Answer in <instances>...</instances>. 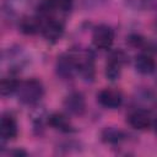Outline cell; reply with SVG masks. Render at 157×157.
Instances as JSON below:
<instances>
[{"mask_svg": "<svg viewBox=\"0 0 157 157\" xmlns=\"http://www.w3.org/2000/svg\"><path fill=\"white\" fill-rule=\"evenodd\" d=\"M44 94L43 83L37 78H29L20 83L17 90L18 99L25 104H36Z\"/></svg>", "mask_w": 157, "mask_h": 157, "instance_id": "6da1fadb", "label": "cell"}, {"mask_svg": "<svg viewBox=\"0 0 157 157\" xmlns=\"http://www.w3.org/2000/svg\"><path fill=\"white\" fill-rule=\"evenodd\" d=\"M27 55L20 47H12L4 52L2 54V65L6 66L10 71H20L27 64Z\"/></svg>", "mask_w": 157, "mask_h": 157, "instance_id": "7a4b0ae2", "label": "cell"}, {"mask_svg": "<svg viewBox=\"0 0 157 157\" xmlns=\"http://www.w3.org/2000/svg\"><path fill=\"white\" fill-rule=\"evenodd\" d=\"M77 65V72L85 81H93L94 78V58L91 52H83L74 55Z\"/></svg>", "mask_w": 157, "mask_h": 157, "instance_id": "3957f363", "label": "cell"}, {"mask_svg": "<svg viewBox=\"0 0 157 157\" xmlns=\"http://www.w3.org/2000/svg\"><path fill=\"white\" fill-rule=\"evenodd\" d=\"M92 42L98 49H109L114 42V31L108 25H99L94 28Z\"/></svg>", "mask_w": 157, "mask_h": 157, "instance_id": "277c9868", "label": "cell"}, {"mask_svg": "<svg viewBox=\"0 0 157 157\" xmlns=\"http://www.w3.org/2000/svg\"><path fill=\"white\" fill-rule=\"evenodd\" d=\"M56 74L63 80H70L74 77L75 72H77V65L75 56L71 54H61L58 56L56 64H55Z\"/></svg>", "mask_w": 157, "mask_h": 157, "instance_id": "5b68a950", "label": "cell"}, {"mask_svg": "<svg viewBox=\"0 0 157 157\" xmlns=\"http://www.w3.org/2000/svg\"><path fill=\"white\" fill-rule=\"evenodd\" d=\"M126 61V55L121 50H117L112 53L109 56L107 64H105V76L110 81H115L120 77L121 74V67L124 63Z\"/></svg>", "mask_w": 157, "mask_h": 157, "instance_id": "8992f818", "label": "cell"}, {"mask_svg": "<svg viewBox=\"0 0 157 157\" xmlns=\"http://www.w3.org/2000/svg\"><path fill=\"white\" fill-rule=\"evenodd\" d=\"M98 103L108 109H117L123 103V94L118 90L103 88L97 93Z\"/></svg>", "mask_w": 157, "mask_h": 157, "instance_id": "52a82bcc", "label": "cell"}, {"mask_svg": "<svg viewBox=\"0 0 157 157\" xmlns=\"http://www.w3.org/2000/svg\"><path fill=\"white\" fill-rule=\"evenodd\" d=\"M64 108L72 115H81L86 110V101L81 92H71L64 99Z\"/></svg>", "mask_w": 157, "mask_h": 157, "instance_id": "ba28073f", "label": "cell"}, {"mask_svg": "<svg viewBox=\"0 0 157 157\" xmlns=\"http://www.w3.org/2000/svg\"><path fill=\"white\" fill-rule=\"evenodd\" d=\"M42 33L48 42L55 43L64 34V25L55 18H47L42 25Z\"/></svg>", "mask_w": 157, "mask_h": 157, "instance_id": "9c48e42d", "label": "cell"}, {"mask_svg": "<svg viewBox=\"0 0 157 157\" xmlns=\"http://www.w3.org/2000/svg\"><path fill=\"white\" fill-rule=\"evenodd\" d=\"M128 123L136 130H146L151 126L152 120L150 114L144 109H135L128 115Z\"/></svg>", "mask_w": 157, "mask_h": 157, "instance_id": "30bf717a", "label": "cell"}, {"mask_svg": "<svg viewBox=\"0 0 157 157\" xmlns=\"http://www.w3.org/2000/svg\"><path fill=\"white\" fill-rule=\"evenodd\" d=\"M18 128L15 118L10 114H4L0 123V135L2 141H10L13 140L17 136Z\"/></svg>", "mask_w": 157, "mask_h": 157, "instance_id": "8fae6325", "label": "cell"}, {"mask_svg": "<svg viewBox=\"0 0 157 157\" xmlns=\"http://www.w3.org/2000/svg\"><path fill=\"white\" fill-rule=\"evenodd\" d=\"M156 67H157L156 60L148 54L142 53L135 58V69L137 72H140L142 75H150V74L155 72Z\"/></svg>", "mask_w": 157, "mask_h": 157, "instance_id": "7c38bea8", "label": "cell"}, {"mask_svg": "<svg viewBox=\"0 0 157 157\" xmlns=\"http://www.w3.org/2000/svg\"><path fill=\"white\" fill-rule=\"evenodd\" d=\"M101 139L104 144L109 145H118L126 139V135L123 130L115 126H107L101 132Z\"/></svg>", "mask_w": 157, "mask_h": 157, "instance_id": "4fadbf2b", "label": "cell"}, {"mask_svg": "<svg viewBox=\"0 0 157 157\" xmlns=\"http://www.w3.org/2000/svg\"><path fill=\"white\" fill-rule=\"evenodd\" d=\"M48 123L52 128L61 131V132H71L74 128L69 120V118L63 113H52L48 117Z\"/></svg>", "mask_w": 157, "mask_h": 157, "instance_id": "5bb4252c", "label": "cell"}, {"mask_svg": "<svg viewBox=\"0 0 157 157\" xmlns=\"http://www.w3.org/2000/svg\"><path fill=\"white\" fill-rule=\"evenodd\" d=\"M42 25L39 17H22L20 20V31L25 34H34L42 29Z\"/></svg>", "mask_w": 157, "mask_h": 157, "instance_id": "9a60e30c", "label": "cell"}, {"mask_svg": "<svg viewBox=\"0 0 157 157\" xmlns=\"http://www.w3.org/2000/svg\"><path fill=\"white\" fill-rule=\"evenodd\" d=\"M18 86H20V82L16 78H13V77H5V78H2L1 82H0L1 96L6 97V96L13 94L15 92H17Z\"/></svg>", "mask_w": 157, "mask_h": 157, "instance_id": "2e32d148", "label": "cell"}, {"mask_svg": "<svg viewBox=\"0 0 157 157\" xmlns=\"http://www.w3.org/2000/svg\"><path fill=\"white\" fill-rule=\"evenodd\" d=\"M49 7L50 13L59 11V12H69L72 9V0H45Z\"/></svg>", "mask_w": 157, "mask_h": 157, "instance_id": "e0dca14e", "label": "cell"}, {"mask_svg": "<svg viewBox=\"0 0 157 157\" xmlns=\"http://www.w3.org/2000/svg\"><path fill=\"white\" fill-rule=\"evenodd\" d=\"M129 43L134 47H142L145 44V40H144L142 37H140L137 34H132V36L129 37Z\"/></svg>", "mask_w": 157, "mask_h": 157, "instance_id": "ac0fdd59", "label": "cell"}, {"mask_svg": "<svg viewBox=\"0 0 157 157\" xmlns=\"http://www.w3.org/2000/svg\"><path fill=\"white\" fill-rule=\"evenodd\" d=\"M104 0H83V5L86 7H94L101 5V2H103Z\"/></svg>", "mask_w": 157, "mask_h": 157, "instance_id": "d6986e66", "label": "cell"}, {"mask_svg": "<svg viewBox=\"0 0 157 157\" xmlns=\"http://www.w3.org/2000/svg\"><path fill=\"white\" fill-rule=\"evenodd\" d=\"M144 1H145V6L150 9H157V0H144Z\"/></svg>", "mask_w": 157, "mask_h": 157, "instance_id": "ffe728a7", "label": "cell"}, {"mask_svg": "<svg viewBox=\"0 0 157 157\" xmlns=\"http://www.w3.org/2000/svg\"><path fill=\"white\" fill-rule=\"evenodd\" d=\"M11 153H13V155H26V152L22 151V150H16V151H12Z\"/></svg>", "mask_w": 157, "mask_h": 157, "instance_id": "44dd1931", "label": "cell"}, {"mask_svg": "<svg viewBox=\"0 0 157 157\" xmlns=\"http://www.w3.org/2000/svg\"><path fill=\"white\" fill-rule=\"evenodd\" d=\"M153 28H155V31L157 32V18H156L155 22H153Z\"/></svg>", "mask_w": 157, "mask_h": 157, "instance_id": "7402d4cb", "label": "cell"}, {"mask_svg": "<svg viewBox=\"0 0 157 157\" xmlns=\"http://www.w3.org/2000/svg\"><path fill=\"white\" fill-rule=\"evenodd\" d=\"M153 128H155V132L157 134V120H156V121L153 123Z\"/></svg>", "mask_w": 157, "mask_h": 157, "instance_id": "603a6c76", "label": "cell"}, {"mask_svg": "<svg viewBox=\"0 0 157 157\" xmlns=\"http://www.w3.org/2000/svg\"><path fill=\"white\" fill-rule=\"evenodd\" d=\"M152 49H155V52H157V43H155V44L152 45Z\"/></svg>", "mask_w": 157, "mask_h": 157, "instance_id": "cb8c5ba5", "label": "cell"}]
</instances>
